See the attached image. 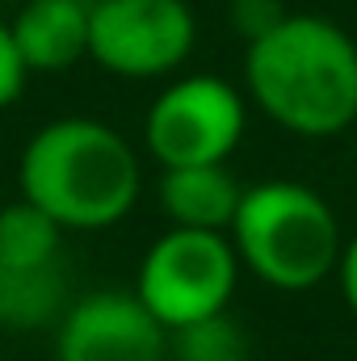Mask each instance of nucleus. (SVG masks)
Returning <instances> with one entry per match:
<instances>
[{"label": "nucleus", "mask_w": 357, "mask_h": 361, "mask_svg": "<svg viewBox=\"0 0 357 361\" xmlns=\"http://www.w3.org/2000/svg\"><path fill=\"white\" fill-rule=\"evenodd\" d=\"M244 89L282 130L332 139L357 122V42L320 13H286L248 42Z\"/></svg>", "instance_id": "f257e3e1"}, {"label": "nucleus", "mask_w": 357, "mask_h": 361, "mask_svg": "<svg viewBox=\"0 0 357 361\" xmlns=\"http://www.w3.org/2000/svg\"><path fill=\"white\" fill-rule=\"evenodd\" d=\"M139 156L122 130L97 118H55L30 135L17 160V189L63 231H101L131 214Z\"/></svg>", "instance_id": "f03ea898"}, {"label": "nucleus", "mask_w": 357, "mask_h": 361, "mask_svg": "<svg viewBox=\"0 0 357 361\" xmlns=\"http://www.w3.org/2000/svg\"><path fill=\"white\" fill-rule=\"evenodd\" d=\"M231 244L244 269L273 290H311L341 261L337 210L298 180L248 185L231 219Z\"/></svg>", "instance_id": "7ed1b4c3"}, {"label": "nucleus", "mask_w": 357, "mask_h": 361, "mask_svg": "<svg viewBox=\"0 0 357 361\" xmlns=\"http://www.w3.org/2000/svg\"><path fill=\"white\" fill-rule=\"evenodd\" d=\"M236 277L240 257L227 231L173 227L147 248L135 294L169 332H177L185 324L223 315L236 294Z\"/></svg>", "instance_id": "20e7f679"}, {"label": "nucleus", "mask_w": 357, "mask_h": 361, "mask_svg": "<svg viewBox=\"0 0 357 361\" xmlns=\"http://www.w3.org/2000/svg\"><path fill=\"white\" fill-rule=\"evenodd\" d=\"M248 126V101L223 76L198 72L164 85L147 105L143 143L160 169L185 164H227Z\"/></svg>", "instance_id": "39448f33"}, {"label": "nucleus", "mask_w": 357, "mask_h": 361, "mask_svg": "<svg viewBox=\"0 0 357 361\" xmlns=\"http://www.w3.org/2000/svg\"><path fill=\"white\" fill-rule=\"evenodd\" d=\"M198 17L189 0H92L89 59L122 80L173 76L193 55Z\"/></svg>", "instance_id": "423d86ee"}, {"label": "nucleus", "mask_w": 357, "mask_h": 361, "mask_svg": "<svg viewBox=\"0 0 357 361\" xmlns=\"http://www.w3.org/2000/svg\"><path fill=\"white\" fill-rule=\"evenodd\" d=\"M55 361H169V328L135 290H97L63 311Z\"/></svg>", "instance_id": "0eeeda50"}, {"label": "nucleus", "mask_w": 357, "mask_h": 361, "mask_svg": "<svg viewBox=\"0 0 357 361\" xmlns=\"http://www.w3.org/2000/svg\"><path fill=\"white\" fill-rule=\"evenodd\" d=\"M89 21L92 0H21L8 30L34 76L68 72L80 59H89Z\"/></svg>", "instance_id": "6e6552de"}, {"label": "nucleus", "mask_w": 357, "mask_h": 361, "mask_svg": "<svg viewBox=\"0 0 357 361\" xmlns=\"http://www.w3.org/2000/svg\"><path fill=\"white\" fill-rule=\"evenodd\" d=\"M244 185L227 173V164H185L164 169L160 177V210L173 227L193 231H231Z\"/></svg>", "instance_id": "1a4fd4ad"}, {"label": "nucleus", "mask_w": 357, "mask_h": 361, "mask_svg": "<svg viewBox=\"0 0 357 361\" xmlns=\"http://www.w3.org/2000/svg\"><path fill=\"white\" fill-rule=\"evenodd\" d=\"M59 248H63V227L34 202L17 197L13 206L0 210V273L59 265Z\"/></svg>", "instance_id": "9d476101"}, {"label": "nucleus", "mask_w": 357, "mask_h": 361, "mask_svg": "<svg viewBox=\"0 0 357 361\" xmlns=\"http://www.w3.org/2000/svg\"><path fill=\"white\" fill-rule=\"evenodd\" d=\"M59 265L30 273H0V324H8V328L47 324L63 307V269Z\"/></svg>", "instance_id": "9b49d317"}, {"label": "nucleus", "mask_w": 357, "mask_h": 361, "mask_svg": "<svg viewBox=\"0 0 357 361\" xmlns=\"http://www.w3.org/2000/svg\"><path fill=\"white\" fill-rule=\"evenodd\" d=\"M169 357L173 361H248V336L240 324L223 315L185 324L169 332Z\"/></svg>", "instance_id": "f8f14e48"}, {"label": "nucleus", "mask_w": 357, "mask_h": 361, "mask_svg": "<svg viewBox=\"0 0 357 361\" xmlns=\"http://www.w3.org/2000/svg\"><path fill=\"white\" fill-rule=\"evenodd\" d=\"M25 80H30V68H25V59H21V51H17V42H13L8 21L0 17V109H8V105L21 97Z\"/></svg>", "instance_id": "ddd939ff"}, {"label": "nucleus", "mask_w": 357, "mask_h": 361, "mask_svg": "<svg viewBox=\"0 0 357 361\" xmlns=\"http://www.w3.org/2000/svg\"><path fill=\"white\" fill-rule=\"evenodd\" d=\"M282 17H286V8L277 0H231V25L244 34V42L265 34L269 25H277Z\"/></svg>", "instance_id": "4468645a"}, {"label": "nucleus", "mask_w": 357, "mask_h": 361, "mask_svg": "<svg viewBox=\"0 0 357 361\" xmlns=\"http://www.w3.org/2000/svg\"><path fill=\"white\" fill-rule=\"evenodd\" d=\"M337 277H341V294L349 302V311L357 315V235L341 248V261H337Z\"/></svg>", "instance_id": "2eb2a0df"}, {"label": "nucleus", "mask_w": 357, "mask_h": 361, "mask_svg": "<svg viewBox=\"0 0 357 361\" xmlns=\"http://www.w3.org/2000/svg\"><path fill=\"white\" fill-rule=\"evenodd\" d=\"M0 4H4V0H0Z\"/></svg>", "instance_id": "dca6fc26"}]
</instances>
